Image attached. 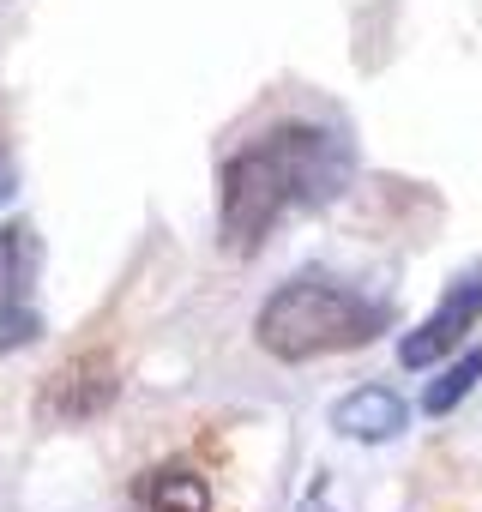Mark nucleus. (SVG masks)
Returning a JSON list of instances; mask_svg holds the SVG:
<instances>
[{
    "mask_svg": "<svg viewBox=\"0 0 482 512\" xmlns=\"http://www.w3.org/2000/svg\"><path fill=\"white\" fill-rule=\"evenodd\" d=\"M476 380H482V350H470V356H458L452 368H440V380L422 392V410H428V416H452V410L476 392Z\"/></svg>",
    "mask_w": 482,
    "mask_h": 512,
    "instance_id": "nucleus-8",
    "label": "nucleus"
},
{
    "mask_svg": "<svg viewBox=\"0 0 482 512\" xmlns=\"http://www.w3.org/2000/svg\"><path fill=\"white\" fill-rule=\"evenodd\" d=\"M115 392H121L115 356L109 350H85V356H73V362H61L49 374L37 410H43V422H91V416H103L115 404Z\"/></svg>",
    "mask_w": 482,
    "mask_h": 512,
    "instance_id": "nucleus-4",
    "label": "nucleus"
},
{
    "mask_svg": "<svg viewBox=\"0 0 482 512\" xmlns=\"http://www.w3.org/2000/svg\"><path fill=\"white\" fill-rule=\"evenodd\" d=\"M37 278V235L31 229H0V308H25V284Z\"/></svg>",
    "mask_w": 482,
    "mask_h": 512,
    "instance_id": "nucleus-7",
    "label": "nucleus"
},
{
    "mask_svg": "<svg viewBox=\"0 0 482 512\" xmlns=\"http://www.w3.org/2000/svg\"><path fill=\"white\" fill-rule=\"evenodd\" d=\"M350 169H356V157H350L344 133L314 127V121H290V127L248 139L217 169V235H223V247L235 260L260 253L284 217L332 205L350 187Z\"/></svg>",
    "mask_w": 482,
    "mask_h": 512,
    "instance_id": "nucleus-1",
    "label": "nucleus"
},
{
    "mask_svg": "<svg viewBox=\"0 0 482 512\" xmlns=\"http://www.w3.org/2000/svg\"><path fill=\"white\" fill-rule=\"evenodd\" d=\"M13 199V163H7V151H0V205Z\"/></svg>",
    "mask_w": 482,
    "mask_h": 512,
    "instance_id": "nucleus-10",
    "label": "nucleus"
},
{
    "mask_svg": "<svg viewBox=\"0 0 482 512\" xmlns=\"http://www.w3.org/2000/svg\"><path fill=\"white\" fill-rule=\"evenodd\" d=\"M43 332V320L31 314V308H0V350H19V344H31Z\"/></svg>",
    "mask_w": 482,
    "mask_h": 512,
    "instance_id": "nucleus-9",
    "label": "nucleus"
},
{
    "mask_svg": "<svg viewBox=\"0 0 482 512\" xmlns=\"http://www.w3.org/2000/svg\"><path fill=\"white\" fill-rule=\"evenodd\" d=\"M404 422H410V404L386 386H356L350 398L332 404V428L344 440H392L404 434Z\"/></svg>",
    "mask_w": 482,
    "mask_h": 512,
    "instance_id": "nucleus-5",
    "label": "nucleus"
},
{
    "mask_svg": "<svg viewBox=\"0 0 482 512\" xmlns=\"http://www.w3.org/2000/svg\"><path fill=\"white\" fill-rule=\"evenodd\" d=\"M139 494H145V512H211V482L187 464H157Z\"/></svg>",
    "mask_w": 482,
    "mask_h": 512,
    "instance_id": "nucleus-6",
    "label": "nucleus"
},
{
    "mask_svg": "<svg viewBox=\"0 0 482 512\" xmlns=\"http://www.w3.org/2000/svg\"><path fill=\"white\" fill-rule=\"evenodd\" d=\"M392 326V314L380 302H368L362 290L326 278V272H296L290 284H278L254 320V338L266 356L278 362H320V356H344L374 344Z\"/></svg>",
    "mask_w": 482,
    "mask_h": 512,
    "instance_id": "nucleus-2",
    "label": "nucleus"
},
{
    "mask_svg": "<svg viewBox=\"0 0 482 512\" xmlns=\"http://www.w3.org/2000/svg\"><path fill=\"white\" fill-rule=\"evenodd\" d=\"M476 320H482V266H470V272H458L446 284V296L434 302V314L398 344V362L404 368H434V362L458 356L464 332H476Z\"/></svg>",
    "mask_w": 482,
    "mask_h": 512,
    "instance_id": "nucleus-3",
    "label": "nucleus"
}]
</instances>
